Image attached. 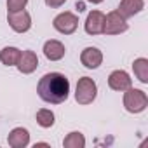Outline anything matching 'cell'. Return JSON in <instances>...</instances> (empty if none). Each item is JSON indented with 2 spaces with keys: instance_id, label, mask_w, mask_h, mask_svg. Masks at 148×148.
Instances as JSON below:
<instances>
[{
  "instance_id": "1",
  "label": "cell",
  "mask_w": 148,
  "mask_h": 148,
  "mask_svg": "<svg viewBox=\"0 0 148 148\" xmlns=\"http://www.w3.org/2000/svg\"><path fill=\"white\" fill-rule=\"evenodd\" d=\"M37 92L42 101L51 105H61L70 96V80L58 71H51L38 80Z\"/></svg>"
},
{
  "instance_id": "2",
  "label": "cell",
  "mask_w": 148,
  "mask_h": 148,
  "mask_svg": "<svg viewBox=\"0 0 148 148\" xmlns=\"http://www.w3.org/2000/svg\"><path fill=\"white\" fill-rule=\"evenodd\" d=\"M148 106V96L141 89H134L132 86L124 92V108L129 113H141Z\"/></svg>"
},
{
  "instance_id": "3",
  "label": "cell",
  "mask_w": 148,
  "mask_h": 148,
  "mask_svg": "<svg viewBox=\"0 0 148 148\" xmlns=\"http://www.w3.org/2000/svg\"><path fill=\"white\" fill-rule=\"evenodd\" d=\"M98 96V86L91 77H82L77 82L75 99L79 105H91Z\"/></svg>"
},
{
  "instance_id": "4",
  "label": "cell",
  "mask_w": 148,
  "mask_h": 148,
  "mask_svg": "<svg viewBox=\"0 0 148 148\" xmlns=\"http://www.w3.org/2000/svg\"><path fill=\"white\" fill-rule=\"evenodd\" d=\"M127 30H129L127 19L119 11H112L105 16V23H103V33L105 35H120Z\"/></svg>"
},
{
  "instance_id": "5",
  "label": "cell",
  "mask_w": 148,
  "mask_h": 148,
  "mask_svg": "<svg viewBox=\"0 0 148 148\" xmlns=\"http://www.w3.org/2000/svg\"><path fill=\"white\" fill-rule=\"evenodd\" d=\"M7 23L16 33H26L32 28V16L25 9L12 11V12H7Z\"/></svg>"
},
{
  "instance_id": "6",
  "label": "cell",
  "mask_w": 148,
  "mask_h": 148,
  "mask_svg": "<svg viewBox=\"0 0 148 148\" xmlns=\"http://www.w3.org/2000/svg\"><path fill=\"white\" fill-rule=\"evenodd\" d=\"M52 26H54V30H58L63 35H71L73 32L77 30V26H79V18L73 12L66 11V12H61V14H58L54 18Z\"/></svg>"
},
{
  "instance_id": "7",
  "label": "cell",
  "mask_w": 148,
  "mask_h": 148,
  "mask_svg": "<svg viewBox=\"0 0 148 148\" xmlns=\"http://www.w3.org/2000/svg\"><path fill=\"white\" fill-rule=\"evenodd\" d=\"M132 86V80L129 77V73L124 71V70H115L110 73L108 77V87L113 89V91H119V92H124L125 89H129Z\"/></svg>"
},
{
  "instance_id": "8",
  "label": "cell",
  "mask_w": 148,
  "mask_h": 148,
  "mask_svg": "<svg viewBox=\"0 0 148 148\" xmlns=\"http://www.w3.org/2000/svg\"><path fill=\"white\" fill-rule=\"evenodd\" d=\"M103 23H105V14L101 11H91L84 23V30L89 35H99L103 33Z\"/></svg>"
},
{
  "instance_id": "9",
  "label": "cell",
  "mask_w": 148,
  "mask_h": 148,
  "mask_svg": "<svg viewBox=\"0 0 148 148\" xmlns=\"http://www.w3.org/2000/svg\"><path fill=\"white\" fill-rule=\"evenodd\" d=\"M80 61L86 68L89 70H96L99 68V64L103 63V52L98 47H86L80 54Z\"/></svg>"
},
{
  "instance_id": "10",
  "label": "cell",
  "mask_w": 148,
  "mask_h": 148,
  "mask_svg": "<svg viewBox=\"0 0 148 148\" xmlns=\"http://www.w3.org/2000/svg\"><path fill=\"white\" fill-rule=\"evenodd\" d=\"M18 70L25 75H30L33 73L38 66V58L33 51H21V56H19V61H18Z\"/></svg>"
},
{
  "instance_id": "11",
  "label": "cell",
  "mask_w": 148,
  "mask_h": 148,
  "mask_svg": "<svg viewBox=\"0 0 148 148\" xmlns=\"http://www.w3.org/2000/svg\"><path fill=\"white\" fill-rule=\"evenodd\" d=\"M7 143L12 148H25L30 145V132L25 127H16L9 132L7 136Z\"/></svg>"
},
{
  "instance_id": "12",
  "label": "cell",
  "mask_w": 148,
  "mask_h": 148,
  "mask_svg": "<svg viewBox=\"0 0 148 148\" xmlns=\"http://www.w3.org/2000/svg\"><path fill=\"white\" fill-rule=\"evenodd\" d=\"M143 9H145V2H143V0H120L117 11L127 19V18H132V16L139 14Z\"/></svg>"
},
{
  "instance_id": "13",
  "label": "cell",
  "mask_w": 148,
  "mask_h": 148,
  "mask_svg": "<svg viewBox=\"0 0 148 148\" xmlns=\"http://www.w3.org/2000/svg\"><path fill=\"white\" fill-rule=\"evenodd\" d=\"M64 45L59 42V40H47L44 44V56L49 59V61H59L64 58Z\"/></svg>"
},
{
  "instance_id": "14",
  "label": "cell",
  "mask_w": 148,
  "mask_h": 148,
  "mask_svg": "<svg viewBox=\"0 0 148 148\" xmlns=\"http://www.w3.org/2000/svg\"><path fill=\"white\" fill-rule=\"evenodd\" d=\"M134 75L141 84H148V59L146 58H138L132 63Z\"/></svg>"
},
{
  "instance_id": "15",
  "label": "cell",
  "mask_w": 148,
  "mask_h": 148,
  "mask_svg": "<svg viewBox=\"0 0 148 148\" xmlns=\"http://www.w3.org/2000/svg\"><path fill=\"white\" fill-rule=\"evenodd\" d=\"M21 51L18 47H4L0 51V61H2L5 66H16L19 61Z\"/></svg>"
},
{
  "instance_id": "16",
  "label": "cell",
  "mask_w": 148,
  "mask_h": 148,
  "mask_svg": "<svg viewBox=\"0 0 148 148\" xmlns=\"http://www.w3.org/2000/svg\"><path fill=\"white\" fill-rule=\"evenodd\" d=\"M63 146H64V148H84V146H86V138H84L82 132L73 131V132H70V134L63 139Z\"/></svg>"
},
{
  "instance_id": "17",
  "label": "cell",
  "mask_w": 148,
  "mask_h": 148,
  "mask_svg": "<svg viewBox=\"0 0 148 148\" xmlns=\"http://www.w3.org/2000/svg\"><path fill=\"white\" fill-rule=\"evenodd\" d=\"M56 117H54V113L51 112V110H47V108H42V110H38L37 112V124L40 125V127H44V129H49V127H52L54 125V120Z\"/></svg>"
},
{
  "instance_id": "18",
  "label": "cell",
  "mask_w": 148,
  "mask_h": 148,
  "mask_svg": "<svg viewBox=\"0 0 148 148\" xmlns=\"http://www.w3.org/2000/svg\"><path fill=\"white\" fill-rule=\"evenodd\" d=\"M26 4H28V0H7V12L21 11L26 7Z\"/></svg>"
},
{
  "instance_id": "19",
  "label": "cell",
  "mask_w": 148,
  "mask_h": 148,
  "mask_svg": "<svg viewBox=\"0 0 148 148\" xmlns=\"http://www.w3.org/2000/svg\"><path fill=\"white\" fill-rule=\"evenodd\" d=\"M44 2H45L47 7H51V9H58V7H61V5L66 2V0H44Z\"/></svg>"
},
{
  "instance_id": "20",
  "label": "cell",
  "mask_w": 148,
  "mask_h": 148,
  "mask_svg": "<svg viewBox=\"0 0 148 148\" xmlns=\"http://www.w3.org/2000/svg\"><path fill=\"white\" fill-rule=\"evenodd\" d=\"M75 7H77V11H79V12H82V11L86 9V4H84V2H77V5H75Z\"/></svg>"
},
{
  "instance_id": "21",
  "label": "cell",
  "mask_w": 148,
  "mask_h": 148,
  "mask_svg": "<svg viewBox=\"0 0 148 148\" xmlns=\"http://www.w3.org/2000/svg\"><path fill=\"white\" fill-rule=\"evenodd\" d=\"M87 2H91V4H101V2H105V0H87Z\"/></svg>"
},
{
  "instance_id": "22",
  "label": "cell",
  "mask_w": 148,
  "mask_h": 148,
  "mask_svg": "<svg viewBox=\"0 0 148 148\" xmlns=\"http://www.w3.org/2000/svg\"><path fill=\"white\" fill-rule=\"evenodd\" d=\"M35 146H49V143H35Z\"/></svg>"
}]
</instances>
